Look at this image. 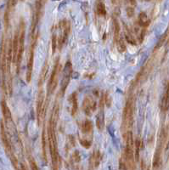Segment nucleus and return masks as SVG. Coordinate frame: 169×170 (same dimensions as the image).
<instances>
[{
	"label": "nucleus",
	"instance_id": "1",
	"mask_svg": "<svg viewBox=\"0 0 169 170\" xmlns=\"http://www.w3.org/2000/svg\"><path fill=\"white\" fill-rule=\"evenodd\" d=\"M55 128H56V124H54L49 119L48 125V140L49 151H50V155H51V162H52L53 169H58L59 162H60V154L58 152Z\"/></svg>",
	"mask_w": 169,
	"mask_h": 170
},
{
	"label": "nucleus",
	"instance_id": "2",
	"mask_svg": "<svg viewBox=\"0 0 169 170\" xmlns=\"http://www.w3.org/2000/svg\"><path fill=\"white\" fill-rule=\"evenodd\" d=\"M134 98L130 96L125 105L123 114V129L124 134L129 131L134 124Z\"/></svg>",
	"mask_w": 169,
	"mask_h": 170
},
{
	"label": "nucleus",
	"instance_id": "3",
	"mask_svg": "<svg viewBox=\"0 0 169 170\" xmlns=\"http://www.w3.org/2000/svg\"><path fill=\"white\" fill-rule=\"evenodd\" d=\"M25 31H26V26L23 20L20 22L19 27V31H18V56H17V72H19L20 62L22 60V55L24 52V47H25Z\"/></svg>",
	"mask_w": 169,
	"mask_h": 170
},
{
	"label": "nucleus",
	"instance_id": "4",
	"mask_svg": "<svg viewBox=\"0 0 169 170\" xmlns=\"http://www.w3.org/2000/svg\"><path fill=\"white\" fill-rule=\"evenodd\" d=\"M70 23L66 20H62L59 23V30H60V35L57 38L58 39V46L61 48L63 44L67 40L68 35L70 33Z\"/></svg>",
	"mask_w": 169,
	"mask_h": 170
},
{
	"label": "nucleus",
	"instance_id": "5",
	"mask_svg": "<svg viewBox=\"0 0 169 170\" xmlns=\"http://www.w3.org/2000/svg\"><path fill=\"white\" fill-rule=\"evenodd\" d=\"M60 71H61V65H60V59L57 60V61L55 63V66L54 67L53 72L51 74V77L48 82V94L54 93L55 89L57 87L58 84V77L60 74Z\"/></svg>",
	"mask_w": 169,
	"mask_h": 170
},
{
	"label": "nucleus",
	"instance_id": "6",
	"mask_svg": "<svg viewBox=\"0 0 169 170\" xmlns=\"http://www.w3.org/2000/svg\"><path fill=\"white\" fill-rule=\"evenodd\" d=\"M72 74V65L70 61H68L66 62L64 71H63V76H62L61 84V93L62 95L65 94L67 87H68Z\"/></svg>",
	"mask_w": 169,
	"mask_h": 170
},
{
	"label": "nucleus",
	"instance_id": "7",
	"mask_svg": "<svg viewBox=\"0 0 169 170\" xmlns=\"http://www.w3.org/2000/svg\"><path fill=\"white\" fill-rule=\"evenodd\" d=\"M44 98H45L44 91L41 86L39 89V91H38L37 101V118L38 124H40L41 119L44 117L43 116L44 114Z\"/></svg>",
	"mask_w": 169,
	"mask_h": 170
},
{
	"label": "nucleus",
	"instance_id": "8",
	"mask_svg": "<svg viewBox=\"0 0 169 170\" xmlns=\"http://www.w3.org/2000/svg\"><path fill=\"white\" fill-rule=\"evenodd\" d=\"M37 37L32 38V42L31 43L30 50H29V57L27 62V81L30 83L32 74V68H33V61H34V50H35V44H36Z\"/></svg>",
	"mask_w": 169,
	"mask_h": 170
},
{
	"label": "nucleus",
	"instance_id": "9",
	"mask_svg": "<svg viewBox=\"0 0 169 170\" xmlns=\"http://www.w3.org/2000/svg\"><path fill=\"white\" fill-rule=\"evenodd\" d=\"M97 108L96 101L90 96H86L82 102V110L87 116H91Z\"/></svg>",
	"mask_w": 169,
	"mask_h": 170
},
{
	"label": "nucleus",
	"instance_id": "10",
	"mask_svg": "<svg viewBox=\"0 0 169 170\" xmlns=\"http://www.w3.org/2000/svg\"><path fill=\"white\" fill-rule=\"evenodd\" d=\"M104 107H105V100L104 95L101 96L99 101V111L96 117V126L99 131H102L105 127V112H104Z\"/></svg>",
	"mask_w": 169,
	"mask_h": 170
},
{
	"label": "nucleus",
	"instance_id": "11",
	"mask_svg": "<svg viewBox=\"0 0 169 170\" xmlns=\"http://www.w3.org/2000/svg\"><path fill=\"white\" fill-rule=\"evenodd\" d=\"M101 161V154L99 151H95L90 157V169H96L99 166Z\"/></svg>",
	"mask_w": 169,
	"mask_h": 170
},
{
	"label": "nucleus",
	"instance_id": "12",
	"mask_svg": "<svg viewBox=\"0 0 169 170\" xmlns=\"http://www.w3.org/2000/svg\"><path fill=\"white\" fill-rule=\"evenodd\" d=\"M69 101L70 104L72 106L71 107V113L72 117H75L77 114V111H78V104H77V94L73 93L69 97Z\"/></svg>",
	"mask_w": 169,
	"mask_h": 170
},
{
	"label": "nucleus",
	"instance_id": "13",
	"mask_svg": "<svg viewBox=\"0 0 169 170\" xmlns=\"http://www.w3.org/2000/svg\"><path fill=\"white\" fill-rule=\"evenodd\" d=\"M124 35H125V38L127 40V42L132 45H136L137 44V40L135 38V37L133 35V33L130 31L128 29V27L124 24Z\"/></svg>",
	"mask_w": 169,
	"mask_h": 170
},
{
	"label": "nucleus",
	"instance_id": "14",
	"mask_svg": "<svg viewBox=\"0 0 169 170\" xmlns=\"http://www.w3.org/2000/svg\"><path fill=\"white\" fill-rule=\"evenodd\" d=\"M169 108V83L166 87V90L163 94L162 100V110L167 111Z\"/></svg>",
	"mask_w": 169,
	"mask_h": 170
},
{
	"label": "nucleus",
	"instance_id": "15",
	"mask_svg": "<svg viewBox=\"0 0 169 170\" xmlns=\"http://www.w3.org/2000/svg\"><path fill=\"white\" fill-rule=\"evenodd\" d=\"M138 23L140 27L145 28V27H147L150 25L151 20H150V19L148 18V16H147V15H146L144 12H141V13L138 15Z\"/></svg>",
	"mask_w": 169,
	"mask_h": 170
},
{
	"label": "nucleus",
	"instance_id": "16",
	"mask_svg": "<svg viewBox=\"0 0 169 170\" xmlns=\"http://www.w3.org/2000/svg\"><path fill=\"white\" fill-rule=\"evenodd\" d=\"M82 131L83 134H90L93 131V124L89 120H85L82 124Z\"/></svg>",
	"mask_w": 169,
	"mask_h": 170
},
{
	"label": "nucleus",
	"instance_id": "17",
	"mask_svg": "<svg viewBox=\"0 0 169 170\" xmlns=\"http://www.w3.org/2000/svg\"><path fill=\"white\" fill-rule=\"evenodd\" d=\"M1 107H2V111H3V117L5 120L7 119H10V118H12V116H11V112L10 111V109L8 107L6 102L4 100L2 101V104H1Z\"/></svg>",
	"mask_w": 169,
	"mask_h": 170
},
{
	"label": "nucleus",
	"instance_id": "18",
	"mask_svg": "<svg viewBox=\"0 0 169 170\" xmlns=\"http://www.w3.org/2000/svg\"><path fill=\"white\" fill-rule=\"evenodd\" d=\"M115 42H116L117 48V50H118L120 53H123V52H125V51H126L127 47H126L125 42H124L123 38H122V36H121V37H119L118 38H117V39L115 40Z\"/></svg>",
	"mask_w": 169,
	"mask_h": 170
},
{
	"label": "nucleus",
	"instance_id": "19",
	"mask_svg": "<svg viewBox=\"0 0 169 170\" xmlns=\"http://www.w3.org/2000/svg\"><path fill=\"white\" fill-rule=\"evenodd\" d=\"M48 66L46 63V65H44L42 72H41V74H40V77H39V80H38V85L39 87H41L44 83V82L45 81V78H46V75L48 73Z\"/></svg>",
	"mask_w": 169,
	"mask_h": 170
},
{
	"label": "nucleus",
	"instance_id": "20",
	"mask_svg": "<svg viewBox=\"0 0 169 170\" xmlns=\"http://www.w3.org/2000/svg\"><path fill=\"white\" fill-rule=\"evenodd\" d=\"M97 13L99 16H106V8L104 3L99 2L97 5Z\"/></svg>",
	"mask_w": 169,
	"mask_h": 170
},
{
	"label": "nucleus",
	"instance_id": "21",
	"mask_svg": "<svg viewBox=\"0 0 169 170\" xmlns=\"http://www.w3.org/2000/svg\"><path fill=\"white\" fill-rule=\"evenodd\" d=\"M161 163V151L160 149H158L155 154V158H154L153 162V168L154 169H158Z\"/></svg>",
	"mask_w": 169,
	"mask_h": 170
},
{
	"label": "nucleus",
	"instance_id": "22",
	"mask_svg": "<svg viewBox=\"0 0 169 170\" xmlns=\"http://www.w3.org/2000/svg\"><path fill=\"white\" fill-rule=\"evenodd\" d=\"M134 147H135L134 158H135V161H136V162H138V159H139V152H140V141H139V139H136V141H135Z\"/></svg>",
	"mask_w": 169,
	"mask_h": 170
},
{
	"label": "nucleus",
	"instance_id": "23",
	"mask_svg": "<svg viewBox=\"0 0 169 170\" xmlns=\"http://www.w3.org/2000/svg\"><path fill=\"white\" fill-rule=\"evenodd\" d=\"M42 142H43V156L44 158L47 162V153H46V139H45V133L44 131L43 132V138H42Z\"/></svg>",
	"mask_w": 169,
	"mask_h": 170
},
{
	"label": "nucleus",
	"instance_id": "24",
	"mask_svg": "<svg viewBox=\"0 0 169 170\" xmlns=\"http://www.w3.org/2000/svg\"><path fill=\"white\" fill-rule=\"evenodd\" d=\"M58 45V39H57V35L55 33L53 34L52 36V51L53 54H55V50H56V47Z\"/></svg>",
	"mask_w": 169,
	"mask_h": 170
},
{
	"label": "nucleus",
	"instance_id": "25",
	"mask_svg": "<svg viewBox=\"0 0 169 170\" xmlns=\"http://www.w3.org/2000/svg\"><path fill=\"white\" fill-rule=\"evenodd\" d=\"M66 145H67V147H68V149H71V148H72V147H74L75 146V139H74V137L72 136V135H69L68 137H67V141H66Z\"/></svg>",
	"mask_w": 169,
	"mask_h": 170
},
{
	"label": "nucleus",
	"instance_id": "26",
	"mask_svg": "<svg viewBox=\"0 0 169 170\" xmlns=\"http://www.w3.org/2000/svg\"><path fill=\"white\" fill-rule=\"evenodd\" d=\"M80 143H81L82 146H83L86 149H89L91 146V141L86 139H80Z\"/></svg>",
	"mask_w": 169,
	"mask_h": 170
},
{
	"label": "nucleus",
	"instance_id": "27",
	"mask_svg": "<svg viewBox=\"0 0 169 170\" xmlns=\"http://www.w3.org/2000/svg\"><path fill=\"white\" fill-rule=\"evenodd\" d=\"M134 7H131V6H127L126 8V12H127V15L128 17H132L134 15Z\"/></svg>",
	"mask_w": 169,
	"mask_h": 170
},
{
	"label": "nucleus",
	"instance_id": "28",
	"mask_svg": "<svg viewBox=\"0 0 169 170\" xmlns=\"http://www.w3.org/2000/svg\"><path fill=\"white\" fill-rule=\"evenodd\" d=\"M72 157H73V160L76 162H79L81 161V155L79 153L78 151H75L72 154Z\"/></svg>",
	"mask_w": 169,
	"mask_h": 170
},
{
	"label": "nucleus",
	"instance_id": "29",
	"mask_svg": "<svg viewBox=\"0 0 169 170\" xmlns=\"http://www.w3.org/2000/svg\"><path fill=\"white\" fill-rule=\"evenodd\" d=\"M126 3L127 4V6H131V7H136V1L135 0H126Z\"/></svg>",
	"mask_w": 169,
	"mask_h": 170
}]
</instances>
